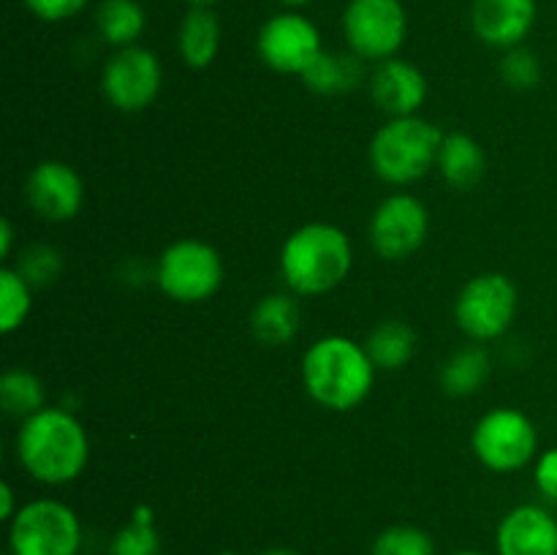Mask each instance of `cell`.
<instances>
[{
    "label": "cell",
    "mask_w": 557,
    "mask_h": 555,
    "mask_svg": "<svg viewBox=\"0 0 557 555\" xmlns=\"http://www.w3.org/2000/svg\"><path fill=\"white\" fill-rule=\"evenodd\" d=\"M27 9L44 22H60L69 16L79 14L87 0H25Z\"/></svg>",
    "instance_id": "30"
},
{
    "label": "cell",
    "mask_w": 557,
    "mask_h": 555,
    "mask_svg": "<svg viewBox=\"0 0 557 555\" xmlns=\"http://www.w3.org/2000/svg\"><path fill=\"white\" fill-rule=\"evenodd\" d=\"M16 270H20V275L25 278L30 286H47V283H52L54 278L60 275L63 259H60L58 250L49 248V245H33V248H27L25 254H22Z\"/></svg>",
    "instance_id": "29"
},
{
    "label": "cell",
    "mask_w": 557,
    "mask_h": 555,
    "mask_svg": "<svg viewBox=\"0 0 557 555\" xmlns=\"http://www.w3.org/2000/svg\"><path fill=\"white\" fill-rule=\"evenodd\" d=\"M215 555H237V553H232V550H223V553H215Z\"/></svg>",
    "instance_id": "38"
},
{
    "label": "cell",
    "mask_w": 557,
    "mask_h": 555,
    "mask_svg": "<svg viewBox=\"0 0 557 555\" xmlns=\"http://www.w3.org/2000/svg\"><path fill=\"white\" fill-rule=\"evenodd\" d=\"M180 58L190 69H207L221 49V22L210 5H190L177 33Z\"/></svg>",
    "instance_id": "17"
},
{
    "label": "cell",
    "mask_w": 557,
    "mask_h": 555,
    "mask_svg": "<svg viewBox=\"0 0 557 555\" xmlns=\"http://www.w3.org/2000/svg\"><path fill=\"white\" fill-rule=\"evenodd\" d=\"M109 555H161V536L150 506H136L128 526L114 533Z\"/></svg>",
    "instance_id": "25"
},
{
    "label": "cell",
    "mask_w": 557,
    "mask_h": 555,
    "mask_svg": "<svg viewBox=\"0 0 557 555\" xmlns=\"http://www.w3.org/2000/svg\"><path fill=\"white\" fill-rule=\"evenodd\" d=\"M16 504H14V490H11L9 482L0 484V520H14L16 515Z\"/></svg>",
    "instance_id": "32"
},
{
    "label": "cell",
    "mask_w": 557,
    "mask_h": 555,
    "mask_svg": "<svg viewBox=\"0 0 557 555\" xmlns=\"http://www.w3.org/2000/svg\"><path fill=\"white\" fill-rule=\"evenodd\" d=\"M190 5H212V3H218V0H188Z\"/></svg>",
    "instance_id": "36"
},
{
    "label": "cell",
    "mask_w": 557,
    "mask_h": 555,
    "mask_svg": "<svg viewBox=\"0 0 557 555\" xmlns=\"http://www.w3.org/2000/svg\"><path fill=\"white\" fill-rule=\"evenodd\" d=\"M370 96L375 107L389 118H408L422 109L428 98V79L413 63L400 58H389L375 65L370 76Z\"/></svg>",
    "instance_id": "15"
},
{
    "label": "cell",
    "mask_w": 557,
    "mask_h": 555,
    "mask_svg": "<svg viewBox=\"0 0 557 555\" xmlns=\"http://www.w3.org/2000/svg\"><path fill=\"white\" fill-rule=\"evenodd\" d=\"M455 555H484V553H476V550H460V553H455Z\"/></svg>",
    "instance_id": "37"
},
{
    "label": "cell",
    "mask_w": 557,
    "mask_h": 555,
    "mask_svg": "<svg viewBox=\"0 0 557 555\" xmlns=\"http://www.w3.org/2000/svg\"><path fill=\"white\" fill-rule=\"evenodd\" d=\"M261 555H299V553L292 547H270V550H264Z\"/></svg>",
    "instance_id": "34"
},
{
    "label": "cell",
    "mask_w": 557,
    "mask_h": 555,
    "mask_svg": "<svg viewBox=\"0 0 557 555\" xmlns=\"http://www.w3.org/2000/svg\"><path fill=\"white\" fill-rule=\"evenodd\" d=\"M375 370H400L417 354V330L400 319L381 321L364 341Z\"/></svg>",
    "instance_id": "21"
},
{
    "label": "cell",
    "mask_w": 557,
    "mask_h": 555,
    "mask_svg": "<svg viewBox=\"0 0 557 555\" xmlns=\"http://www.w3.org/2000/svg\"><path fill=\"white\" fill-rule=\"evenodd\" d=\"M305 85L321 96H337V92L357 90L364 79L362 58L341 52H321L308 71L302 74Z\"/></svg>",
    "instance_id": "20"
},
{
    "label": "cell",
    "mask_w": 557,
    "mask_h": 555,
    "mask_svg": "<svg viewBox=\"0 0 557 555\" xmlns=\"http://www.w3.org/2000/svg\"><path fill=\"white\" fill-rule=\"evenodd\" d=\"M22 468L36 482L69 484L87 468L90 439L79 419L65 408H41L22 422L16 435Z\"/></svg>",
    "instance_id": "1"
},
{
    "label": "cell",
    "mask_w": 557,
    "mask_h": 555,
    "mask_svg": "<svg viewBox=\"0 0 557 555\" xmlns=\"http://www.w3.org/2000/svg\"><path fill=\"white\" fill-rule=\"evenodd\" d=\"M343 33L351 52L362 60L397 58L408 33L400 0H351L343 14Z\"/></svg>",
    "instance_id": "9"
},
{
    "label": "cell",
    "mask_w": 557,
    "mask_h": 555,
    "mask_svg": "<svg viewBox=\"0 0 557 555\" xmlns=\"http://www.w3.org/2000/svg\"><path fill=\"white\" fill-rule=\"evenodd\" d=\"M490 375V354L482 346H466L446 359L441 370V386L451 397H468L484 386Z\"/></svg>",
    "instance_id": "23"
},
{
    "label": "cell",
    "mask_w": 557,
    "mask_h": 555,
    "mask_svg": "<svg viewBox=\"0 0 557 555\" xmlns=\"http://www.w3.org/2000/svg\"><path fill=\"white\" fill-rule=\"evenodd\" d=\"M536 22V0H473L471 27L484 44L520 47Z\"/></svg>",
    "instance_id": "16"
},
{
    "label": "cell",
    "mask_w": 557,
    "mask_h": 555,
    "mask_svg": "<svg viewBox=\"0 0 557 555\" xmlns=\"http://www.w3.org/2000/svg\"><path fill=\"white\" fill-rule=\"evenodd\" d=\"M351 264V239L335 223H305L288 234L281 250L283 281L299 297L332 292L346 281Z\"/></svg>",
    "instance_id": "3"
},
{
    "label": "cell",
    "mask_w": 557,
    "mask_h": 555,
    "mask_svg": "<svg viewBox=\"0 0 557 555\" xmlns=\"http://www.w3.org/2000/svg\"><path fill=\"white\" fill-rule=\"evenodd\" d=\"M302 381L319 406L351 411L373 390L375 365L364 343L346 335H326L305 351Z\"/></svg>",
    "instance_id": "2"
},
{
    "label": "cell",
    "mask_w": 557,
    "mask_h": 555,
    "mask_svg": "<svg viewBox=\"0 0 557 555\" xmlns=\"http://www.w3.org/2000/svg\"><path fill=\"white\" fill-rule=\"evenodd\" d=\"M517 303H520L517 286L504 272H482L471 278L457 294V326L476 343L495 341L515 321Z\"/></svg>",
    "instance_id": "8"
},
{
    "label": "cell",
    "mask_w": 557,
    "mask_h": 555,
    "mask_svg": "<svg viewBox=\"0 0 557 555\" xmlns=\"http://www.w3.org/2000/svg\"><path fill=\"white\" fill-rule=\"evenodd\" d=\"M471 446L484 468L495 473H515L536 457L539 435L525 414L504 406L479 419Z\"/></svg>",
    "instance_id": "7"
},
{
    "label": "cell",
    "mask_w": 557,
    "mask_h": 555,
    "mask_svg": "<svg viewBox=\"0 0 557 555\" xmlns=\"http://www.w3.org/2000/svg\"><path fill=\"white\" fill-rule=\"evenodd\" d=\"M79 517L63 501H30L9 522L11 555H79Z\"/></svg>",
    "instance_id": "5"
},
{
    "label": "cell",
    "mask_w": 557,
    "mask_h": 555,
    "mask_svg": "<svg viewBox=\"0 0 557 555\" xmlns=\"http://www.w3.org/2000/svg\"><path fill=\"white\" fill-rule=\"evenodd\" d=\"M500 76L515 90H533L542 82V63H539L536 52L520 47L506 49V58L500 60Z\"/></svg>",
    "instance_id": "28"
},
{
    "label": "cell",
    "mask_w": 557,
    "mask_h": 555,
    "mask_svg": "<svg viewBox=\"0 0 557 555\" xmlns=\"http://www.w3.org/2000/svg\"><path fill=\"white\" fill-rule=\"evenodd\" d=\"M30 288L33 286L20 275V270H11V267L0 270V332L11 335L25 324L33 308Z\"/></svg>",
    "instance_id": "26"
},
{
    "label": "cell",
    "mask_w": 557,
    "mask_h": 555,
    "mask_svg": "<svg viewBox=\"0 0 557 555\" xmlns=\"http://www.w3.org/2000/svg\"><path fill=\"white\" fill-rule=\"evenodd\" d=\"M156 281L158 288L174 303H205L221 288L223 259L210 243L177 239L158 259Z\"/></svg>",
    "instance_id": "6"
},
{
    "label": "cell",
    "mask_w": 557,
    "mask_h": 555,
    "mask_svg": "<svg viewBox=\"0 0 557 555\" xmlns=\"http://www.w3.org/2000/svg\"><path fill=\"white\" fill-rule=\"evenodd\" d=\"M47 403V390H44V381L36 373L22 368H11L0 375V406L9 417L16 419H30L33 414H38Z\"/></svg>",
    "instance_id": "24"
},
{
    "label": "cell",
    "mask_w": 557,
    "mask_h": 555,
    "mask_svg": "<svg viewBox=\"0 0 557 555\" xmlns=\"http://www.w3.org/2000/svg\"><path fill=\"white\" fill-rule=\"evenodd\" d=\"M428 207L411 194H392L370 218V243L386 261H403L422 248L428 237Z\"/></svg>",
    "instance_id": "11"
},
{
    "label": "cell",
    "mask_w": 557,
    "mask_h": 555,
    "mask_svg": "<svg viewBox=\"0 0 557 555\" xmlns=\"http://www.w3.org/2000/svg\"><path fill=\"white\" fill-rule=\"evenodd\" d=\"M27 205L47 221H71L85 205L79 172L63 161H44L27 174Z\"/></svg>",
    "instance_id": "13"
},
{
    "label": "cell",
    "mask_w": 557,
    "mask_h": 555,
    "mask_svg": "<svg viewBox=\"0 0 557 555\" xmlns=\"http://www.w3.org/2000/svg\"><path fill=\"white\" fill-rule=\"evenodd\" d=\"M441 141L438 125L419 114L389 118L370 141V163L384 183L411 185L438 163Z\"/></svg>",
    "instance_id": "4"
},
{
    "label": "cell",
    "mask_w": 557,
    "mask_h": 555,
    "mask_svg": "<svg viewBox=\"0 0 557 555\" xmlns=\"http://www.w3.org/2000/svg\"><path fill=\"white\" fill-rule=\"evenodd\" d=\"M145 9L136 0H103L96 11V27L112 47H134L145 33Z\"/></svg>",
    "instance_id": "22"
},
{
    "label": "cell",
    "mask_w": 557,
    "mask_h": 555,
    "mask_svg": "<svg viewBox=\"0 0 557 555\" xmlns=\"http://www.w3.org/2000/svg\"><path fill=\"white\" fill-rule=\"evenodd\" d=\"M11 243H14V229H11L9 218H3V221H0V256H3V259H9Z\"/></svg>",
    "instance_id": "33"
},
{
    "label": "cell",
    "mask_w": 557,
    "mask_h": 555,
    "mask_svg": "<svg viewBox=\"0 0 557 555\" xmlns=\"http://www.w3.org/2000/svg\"><path fill=\"white\" fill-rule=\"evenodd\" d=\"M498 555H557V515L539 504L515 506L495 531Z\"/></svg>",
    "instance_id": "14"
},
{
    "label": "cell",
    "mask_w": 557,
    "mask_h": 555,
    "mask_svg": "<svg viewBox=\"0 0 557 555\" xmlns=\"http://www.w3.org/2000/svg\"><path fill=\"white\" fill-rule=\"evenodd\" d=\"M163 69L156 52L145 47H123L107 60L101 87L107 101L120 112H141L158 98Z\"/></svg>",
    "instance_id": "10"
},
{
    "label": "cell",
    "mask_w": 557,
    "mask_h": 555,
    "mask_svg": "<svg viewBox=\"0 0 557 555\" xmlns=\"http://www.w3.org/2000/svg\"><path fill=\"white\" fill-rule=\"evenodd\" d=\"M302 324V310L292 294H270L250 313L253 337L264 346H286L297 337Z\"/></svg>",
    "instance_id": "19"
},
{
    "label": "cell",
    "mask_w": 557,
    "mask_h": 555,
    "mask_svg": "<svg viewBox=\"0 0 557 555\" xmlns=\"http://www.w3.org/2000/svg\"><path fill=\"white\" fill-rule=\"evenodd\" d=\"M446 183L457 190H471L482 183L487 172V158H484L482 145L468 134H444L441 141L438 163Z\"/></svg>",
    "instance_id": "18"
},
{
    "label": "cell",
    "mask_w": 557,
    "mask_h": 555,
    "mask_svg": "<svg viewBox=\"0 0 557 555\" xmlns=\"http://www.w3.org/2000/svg\"><path fill=\"white\" fill-rule=\"evenodd\" d=\"M283 5H292V9H299V5H305V3H310V0H281Z\"/></svg>",
    "instance_id": "35"
},
{
    "label": "cell",
    "mask_w": 557,
    "mask_h": 555,
    "mask_svg": "<svg viewBox=\"0 0 557 555\" xmlns=\"http://www.w3.org/2000/svg\"><path fill=\"white\" fill-rule=\"evenodd\" d=\"M433 536L417 526H389L375 536L370 555H435Z\"/></svg>",
    "instance_id": "27"
},
{
    "label": "cell",
    "mask_w": 557,
    "mask_h": 555,
    "mask_svg": "<svg viewBox=\"0 0 557 555\" xmlns=\"http://www.w3.org/2000/svg\"><path fill=\"white\" fill-rule=\"evenodd\" d=\"M259 58L277 74H299L313 65V60L324 52L321 33L308 16L297 11H283L264 22L259 30Z\"/></svg>",
    "instance_id": "12"
},
{
    "label": "cell",
    "mask_w": 557,
    "mask_h": 555,
    "mask_svg": "<svg viewBox=\"0 0 557 555\" xmlns=\"http://www.w3.org/2000/svg\"><path fill=\"white\" fill-rule=\"evenodd\" d=\"M533 479H536L539 493L547 501H555L557 504V446L544 452L536 460V471H533Z\"/></svg>",
    "instance_id": "31"
}]
</instances>
